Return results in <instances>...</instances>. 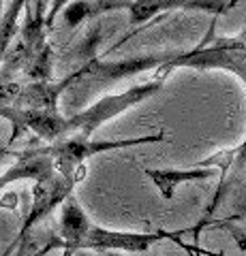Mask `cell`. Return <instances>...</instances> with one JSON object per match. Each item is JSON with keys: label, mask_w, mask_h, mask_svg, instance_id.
Masks as SVG:
<instances>
[{"label": "cell", "mask_w": 246, "mask_h": 256, "mask_svg": "<svg viewBox=\"0 0 246 256\" xmlns=\"http://www.w3.org/2000/svg\"><path fill=\"white\" fill-rule=\"evenodd\" d=\"M107 256H118V254H114V252H107Z\"/></svg>", "instance_id": "cell-18"}, {"label": "cell", "mask_w": 246, "mask_h": 256, "mask_svg": "<svg viewBox=\"0 0 246 256\" xmlns=\"http://www.w3.org/2000/svg\"><path fill=\"white\" fill-rule=\"evenodd\" d=\"M144 175L158 188L165 201H171L176 188L188 182H205L216 175L212 166H197V169H144Z\"/></svg>", "instance_id": "cell-12"}, {"label": "cell", "mask_w": 246, "mask_h": 256, "mask_svg": "<svg viewBox=\"0 0 246 256\" xmlns=\"http://www.w3.org/2000/svg\"><path fill=\"white\" fill-rule=\"evenodd\" d=\"M0 118L9 120L13 132L9 137V146L20 139L22 132H35L39 139L54 143L67 137V118L60 111L47 109H26V107H7L0 109Z\"/></svg>", "instance_id": "cell-6"}, {"label": "cell", "mask_w": 246, "mask_h": 256, "mask_svg": "<svg viewBox=\"0 0 246 256\" xmlns=\"http://www.w3.org/2000/svg\"><path fill=\"white\" fill-rule=\"evenodd\" d=\"M163 86H165L163 79H152V82H148V84L129 88V90H124L120 94L103 96V98L92 102V105L86 107L84 111L67 118V137L69 134H75L79 139H92V134L105 122L122 116L124 111H129L131 107L139 105V102L152 98L154 94L163 90Z\"/></svg>", "instance_id": "cell-2"}, {"label": "cell", "mask_w": 246, "mask_h": 256, "mask_svg": "<svg viewBox=\"0 0 246 256\" xmlns=\"http://www.w3.org/2000/svg\"><path fill=\"white\" fill-rule=\"evenodd\" d=\"M52 66H54V60H52V47L50 45H43L41 50H37L35 54H30V58L24 64V73L30 82H50L52 79Z\"/></svg>", "instance_id": "cell-13"}, {"label": "cell", "mask_w": 246, "mask_h": 256, "mask_svg": "<svg viewBox=\"0 0 246 256\" xmlns=\"http://www.w3.org/2000/svg\"><path fill=\"white\" fill-rule=\"evenodd\" d=\"M186 230H144V233H135V230H109L90 224L88 233L84 237L82 250H92V252H131V254H141L148 252L152 246L161 242H173L184 235Z\"/></svg>", "instance_id": "cell-5"}, {"label": "cell", "mask_w": 246, "mask_h": 256, "mask_svg": "<svg viewBox=\"0 0 246 256\" xmlns=\"http://www.w3.org/2000/svg\"><path fill=\"white\" fill-rule=\"evenodd\" d=\"M193 246H195V250H197V252H199V254H205V256H225L223 252H203L201 248H197V244H193Z\"/></svg>", "instance_id": "cell-16"}, {"label": "cell", "mask_w": 246, "mask_h": 256, "mask_svg": "<svg viewBox=\"0 0 246 256\" xmlns=\"http://www.w3.org/2000/svg\"><path fill=\"white\" fill-rule=\"evenodd\" d=\"M212 45H199L190 52H176L173 58L161 64L156 73V79L167 77L173 68L186 66V68H223L231 70V73L240 79L246 88V30H242L237 36H223V38H210ZM199 166H212L218 171V188L214 192L212 201L208 205V210L203 214V220L197 224L195 230H199L201 226L210 222L214 216V210L220 205L223 196L227 194V190L231 188L233 180L246 169V139L237 146L235 150H223L212 154L210 158H205Z\"/></svg>", "instance_id": "cell-1"}, {"label": "cell", "mask_w": 246, "mask_h": 256, "mask_svg": "<svg viewBox=\"0 0 246 256\" xmlns=\"http://www.w3.org/2000/svg\"><path fill=\"white\" fill-rule=\"evenodd\" d=\"M69 2H73V0H52V4H50V11H47L45 15V28L50 30L54 26V22H56V18L62 13V9L69 4Z\"/></svg>", "instance_id": "cell-14"}, {"label": "cell", "mask_w": 246, "mask_h": 256, "mask_svg": "<svg viewBox=\"0 0 246 256\" xmlns=\"http://www.w3.org/2000/svg\"><path fill=\"white\" fill-rule=\"evenodd\" d=\"M60 248L62 256H75L82 250L84 237L90 228V220L86 216L84 207L77 203L73 194H69L62 203V214H60Z\"/></svg>", "instance_id": "cell-9"}, {"label": "cell", "mask_w": 246, "mask_h": 256, "mask_svg": "<svg viewBox=\"0 0 246 256\" xmlns=\"http://www.w3.org/2000/svg\"><path fill=\"white\" fill-rule=\"evenodd\" d=\"M54 173H56L54 171V162H52V158L45 154L43 148L28 150V152H24V154H18V162H13L9 171H5L0 175V190L18 180L43 182L47 178H52Z\"/></svg>", "instance_id": "cell-10"}, {"label": "cell", "mask_w": 246, "mask_h": 256, "mask_svg": "<svg viewBox=\"0 0 246 256\" xmlns=\"http://www.w3.org/2000/svg\"><path fill=\"white\" fill-rule=\"evenodd\" d=\"M86 173H88V169H86V164H82L75 173H71V175L54 173L52 178H47L43 182H37V186L33 188V203H30V210H28L26 218H24V222H22L20 233L13 239V244L5 250L3 256H11V252L30 235V230H33L39 222L45 220L58 205L65 203V198L69 194H73L77 184L84 182Z\"/></svg>", "instance_id": "cell-4"}, {"label": "cell", "mask_w": 246, "mask_h": 256, "mask_svg": "<svg viewBox=\"0 0 246 256\" xmlns=\"http://www.w3.org/2000/svg\"><path fill=\"white\" fill-rule=\"evenodd\" d=\"M176 52H167V54H152V56H141V58H129V60H99L92 58L88 62H84L79 70H82V79H88L92 84H109V82H120L124 77H133L139 75L144 70H152L156 66H161L167 60L173 58Z\"/></svg>", "instance_id": "cell-7"}, {"label": "cell", "mask_w": 246, "mask_h": 256, "mask_svg": "<svg viewBox=\"0 0 246 256\" xmlns=\"http://www.w3.org/2000/svg\"><path fill=\"white\" fill-rule=\"evenodd\" d=\"M161 141H167L165 130H158L154 134H146V137L118 139V141H94V139H79L75 134H69V137H62L58 141L50 143V146L43 150H45V154L52 158L54 171L60 175H71L88 158L103 154V152L133 148V146H146V143H161Z\"/></svg>", "instance_id": "cell-3"}, {"label": "cell", "mask_w": 246, "mask_h": 256, "mask_svg": "<svg viewBox=\"0 0 246 256\" xmlns=\"http://www.w3.org/2000/svg\"><path fill=\"white\" fill-rule=\"evenodd\" d=\"M60 246V239H52V242L50 244H47V246H43L41 248V250H37V252H33V254H28V256H45L47 252H52L54 250V248H58Z\"/></svg>", "instance_id": "cell-15"}, {"label": "cell", "mask_w": 246, "mask_h": 256, "mask_svg": "<svg viewBox=\"0 0 246 256\" xmlns=\"http://www.w3.org/2000/svg\"><path fill=\"white\" fill-rule=\"evenodd\" d=\"M82 77V70H75V73L67 75L60 82H30L28 86H22L20 96L15 107H26V109H47V111H58V100L62 92L67 90L69 86H73L75 82H79Z\"/></svg>", "instance_id": "cell-8"}, {"label": "cell", "mask_w": 246, "mask_h": 256, "mask_svg": "<svg viewBox=\"0 0 246 256\" xmlns=\"http://www.w3.org/2000/svg\"><path fill=\"white\" fill-rule=\"evenodd\" d=\"M190 0H131L129 2V24L131 26H137L133 32H129L126 36L120 38V43H116L112 50H109V54H114L118 47H120L124 41H129L131 36H135L137 32L144 28V24L148 22H158V18H161L163 13H169L173 9H188Z\"/></svg>", "instance_id": "cell-11"}, {"label": "cell", "mask_w": 246, "mask_h": 256, "mask_svg": "<svg viewBox=\"0 0 246 256\" xmlns=\"http://www.w3.org/2000/svg\"><path fill=\"white\" fill-rule=\"evenodd\" d=\"M0 15H3V0H0Z\"/></svg>", "instance_id": "cell-17"}]
</instances>
